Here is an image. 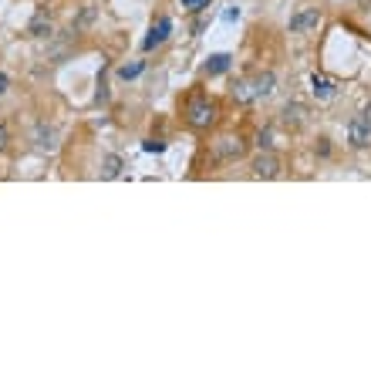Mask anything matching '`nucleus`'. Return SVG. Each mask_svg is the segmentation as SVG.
<instances>
[{
	"instance_id": "aec40b11",
	"label": "nucleus",
	"mask_w": 371,
	"mask_h": 371,
	"mask_svg": "<svg viewBox=\"0 0 371 371\" xmlns=\"http://www.w3.org/2000/svg\"><path fill=\"white\" fill-rule=\"evenodd\" d=\"M3 149H7V129L0 125V152H3Z\"/></svg>"
},
{
	"instance_id": "0eeeda50",
	"label": "nucleus",
	"mask_w": 371,
	"mask_h": 371,
	"mask_svg": "<svg viewBox=\"0 0 371 371\" xmlns=\"http://www.w3.org/2000/svg\"><path fill=\"white\" fill-rule=\"evenodd\" d=\"M27 34L31 38H51L54 34V17H51V10L48 7H38L34 10V17H31V24H27Z\"/></svg>"
},
{
	"instance_id": "2eb2a0df",
	"label": "nucleus",
	"mask_w": 371,
	"mask_h": 371,
	"mask_svg": "<svg viewBox=\"0 0 371 371\" xmlns=\"http://www.w3.org/2000/svg\"><path fill=\"white\" fill-rule=\"evenodd\" d=\"M233 95H236V101H243V105L256 101V98H254V88H250V81H240V85L233 88Z\"/></svg>"
},
{
	"instance_id": "f03ea898",
	"label": "nucleus",
	"mask_w": 371,
	"mask_h": 371,
	"mask_svg": "<svg viewBox=\"0 0 371 371\" xmlns=\"http://www.w3.org/2000/svg\"><path fill=\"white\" fill-rule=\"evenodd\" d=\"M250 173H254L256 179H280L284 162H280V156H274L270 149H260V156L250 162Z\"/></svg>"
},
{
	"instance_id": "a211bd4d",
	"label": "nucleus",
	"mask_w": 371,
	"mask_h": 371,
	"mask_svg": "<svg viewBox=\"0 0 371 371\" xmlns=\"http://www.w3.org/2000/svg\"><path fill=\"white\" fill-rule=\"evenodd\" d=\"M210 0H182V7H189V10H203Z\"/></svg>"
},
{
	"instance_id": "f8f14e48",
	"label": "nucleus",
	"mask_w": 371,
	"mask_h": 371,
	"mask_svg": "<svg viewBox=\"0 0 371 371\" xmlns=\"http://www.w3.org/2000/svg\"><path fill=\"white\" fill-rule=\"evenodd\" d=\"M125 173V162H122V156H115V152H108V156L101 159V179L105 182H112V179H118Z\"/></svg>"
},
{
	"instance_id": "20e7f679",
	"label": "nucleus",
	"mask_w": 371,
	"mask_h": 371,
	"mask_svg": "<svg viewBox=\"0 0 371 371\" xmlns=\"http://www.w3.org/2000/svg\"><path fill=\"white\" fill-rule=\"evenodd\" d=\"M317 24H321V10H317V7H300V10L291 14L287 31H291V34H311V31H317Z\"/></svg>"
},
{
	"instance_id": "39448f33",
	"label": "nucleus",
	"mask_w": 371,
	"mask_h": 371,
	"mask_svg": "<svg viewBox=\"0 0 371 371\" xmlns=\"http://www.w3.org/2000/svg\"><path fill=\"white\" fill-rule=\"evenodd\" d=\"M348 142H351L354 149H368L371 145V122L365 115H354L348 122Z\"/></svg>"
},
{
	"instance_id": "4468645a",
	"label": "nucleus",
	"mask_w": 371,
	"mask_h": 371,
	"mask_svg": "<svg viewBox=\"0 0 371 371\" xmlns=\"http://www.w3.org/2000/svg\"><path fill=\"white\" fill-rule=\"evenodd\" d=\"M230 54H213V58L206 61V75L213 78V75H223V71H230Z\"/></svg>"
},
{
	"instance_id": "423d86ee",
	"label": "nucleus",
	"mask_w": 371,
	"mask_h": 371,
	"mask_svg": "<svg viewBox=\"0 0 371 371\" xmlns=\"http://www.w3.org/2000/svg\"><path fill=\"white\" fill-rule=\"evenodd\" d=\"M34 149H38L41 156L58 152V129H54V125H48V122H41L38 129H34Z\"/></svg>"
},
{
	"instance_id": "7ed1b4c3",
	"label": "nucleus",
	"mask_w": 371,
	"mask_h": 371,
	"mask_svg": "<svg viewBox=\"0 0 371 371\" xmlns=\"http://www.w3.org/2000/svg\"><path fill=\"white\" fill-rule=\"evenodd\" d=\"M243 152H247V142L240 136H219L213 142V156L219 162H236V159H243Z\"/></svg>"
},
{
	"instance_id": "f257e3e1",
	"label": "nucleus",
	"mask_w": 371,
	"mask_h": 371,
	"mask_svg": "<svg viewBox=\"0 0 371 371\" xmlns=\"http://www.w3.org/2000/svg\"><path fill=\"white\" fill-rule=\"evenodd\" d=\"M186 122L193 125V129H210L216 122V105L210 98H193L189 105H186Z\"/></svg>"
},
{
	"instance_id": "4be33fe9",
	"label": "nucleus",
	"mask_w": 371,
	"mask_h": 371,
	"mask_svg": "<svg viewBox=\"0 0 371 371\" xmlns=\"http://www.w3.org/2000/svg\"><path fill=\"white\" fill-rule=\"evenodd\" d=\"M361 115H365V118H368V122H371V101H368V105H365V112H361Z\"/></svg>"
},
{
	"instance_id": "1a4fd4ad",
	"label": "nucleus",
	"mask_w": 371,
	"mask_h": 371,
	"mask_svg": "<svg viewBox=\"0 0 371 371\" xmlns=\"http://www.w3.org/2000/svg\"><path fill=\"white\" fill-rule=\"evenodd\" d=\"M280 122H284L287 129H300V125L307 122V108H304L300 101H287L284 112H280Z\"/></svg>"
},
{
	"instance_id": "9d476101",
	"label": "nucleus",
	"mask_w": 371,
	"mask_h": 371,
	"mask_svg": "<svg viewBox=\"0 0 371 371\" xmlns=\"http://www.w3.org/2000/svg\"><path fill=\"white\" fill-rule=\"evenodd\" d=\"M311 92H314L317 101H331L337 88H334V81L328 78V75H317V71H314V75H311Z\"/></svg>"
},
{
	"instance_id": "f3484780",
	"label": "nucleus",
	"mask_w": 371,
	"mask_h": 371,
	"mask_svg": "<svg viewBox=\"0 0 371 371\" xmlns=\"http://www.w3.org/2000/svg\"><path fill=\"white\" fill-rule=\"evenodd\" d=\"M256 145H260V149H270V145H274V138H270V132H260V138H256Z\"/></svg>"
},
{
	"instance_id": "9b49d317",
	"label": "nucleus",
	"mask_w": 371,
	"mask_h": 371,
	"mask_svg": "<svg viewBox=\"0 0 371 371\" xmlns=\"http://www.w3.org/2000/svg\"><path fill=\"white\" fill-rule=\"evenodd\" d=\"M95 17H98V7L95 3H85L78 10V17L71 20V34H81V31H88L92 24H95Z\"/></svg>"
},
{
	"instance_id": "412c9836",
	"label": "nucleus",
	"mask_w": 371,
	"mask_h": 371,
	"mask_svg": "<svg viewBox=\"0 0 371 371\" xmlns=\"http://www.w3.org/2000/svg\"><path fill=\"white\" fill-rule=\"evenodd\" d=\"M3 92H7V75L0 71V95H3Z\"/></svg>"
},
{
	"instance_id": "dca6fc26",
	"label": "nucleus",
	"mask_w": 371,
	"mask_h": 371,
	"mask_svg": "<svg viewBox=\"0 0 371 371\" xmlns=\"http://www.w3.org/2000/svg\"><path fill=\"white\" fill-rule=\"evenodd\" d=\"M118 75H122L125 81H129V78H138V75H142V61H132V64H122V68H118Z\"/></svg>"
},
{
	"instance_id": "6ab92c4d",
	"label": "nucleus",
	"mask_w": 371,
	"mask_h": 371,
	"mask_svg": "<svg viewBox=\"0 0 371 371\" xmlns=\"http://www.w3.org/2000/svg\"><path fill=\"white\" fill-rule=\"evenodd\" d=\"M145 152H162V142H156V138H149V142H145Z\"/></svg>"
},
{
	"instance_id": "6e6552de",
	"label": "nucleus",
	"mask_w": 371,
	"mask_h": 371,
	"mask_svg": "<svg viewBox=\"0 0 371 371\" xmlns=\"http://www.w3.org/2000/svg\"><path fill=\"white\" fill-rule=\"evenodd\" d=\"M250 88H254V98L260 101V98H274L277 92V75L274 71H260V75H254L250 78Z\"/></svg>"
},
{
	"instance_id": "ddd939ff",
	"label": "nucleus",
	"mask_w": 371,
	"mask_h": 371,
	"mask_svg": "<svg viewBox=\"0 0 371 371\" xmlns=\"http://www.w3.org/2000/svg\"><path fill=\"white\" fill-rule=\"evenodd\" d=\"M169 31H173V20H169V17H162V20L156 24V27L149 31V38H145V51H152L156 44H162V41L169 38Z\"/></svg>"
}]
</instances>
